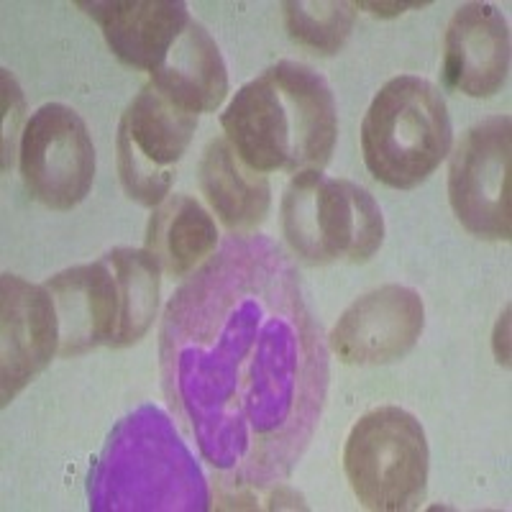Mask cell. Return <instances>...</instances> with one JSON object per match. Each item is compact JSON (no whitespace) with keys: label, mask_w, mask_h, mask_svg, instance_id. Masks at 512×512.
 Segmentation results:
<instances>
[{"label":"cell","mask_w":512,"mask_h":512,"mask_svg":"<svg viewBox=\"0 0 512 512\" xmlns=\"http://www.w3.org/2000/svg\"><path fill=\"white\" fill-rule=\"evenodd\" d=\"M105 256L116 274L118 297H121L118 336L113 349H123L141 341L157 318L162 267L146 249H113Z\"/></svg>","instance_id":"obj_16"},{"label":"cell","mask_w":512,"mask_h":512,"mask_svg":"<svg viewBox=\"0 0 512 512\" xmlns=\"http://www.w3.org/2000/svg\"><path fill=\"white\" fill-rule=\"evenodd\" d=\"M59 354V318L44 285L0 277V402H8Z\"/></svg>","instance_id":"obj_9"},{"label":"cell","mask_w":512,"mask_h":512,"mask_svg":"<svg viewBox=\"0 0 512 512\" xmlns=\"http://www.w3.org/2000/svg\"><path fill=\"white\" fill-rule=\"evenodd\" d=\"M18 167L36 203L59 213L77 208L95 180V144L80 113L62 103L31 113L18 144Z\"/></svg>","instance_id":"obj_7"},{"label":"cell","mask_w":512,"mask_h":512,"mask_svg":"<svg viewBox=\"0 0 512 512\" xmlns=\"http://www.w3.org/2000/svg\"><path fill=\"white\" fill-rule=\"evenodd\" d=\"M75 6L100 26L118 62L149 75L190 24L182 0H77Z\"/></svg>","instance_id":"obj_12"},{"label":"cell","mask_w":512,"mask_h":512,"mask_svg":"<svg viewBox=\"0 0 512 512\" xmlns=\"http://www.w3.org/2000/svg\"><path fill=\"white\" fill-rule=\"evenodd\" d=\"M443 85L469 98H492L510 75V29L492 3H464L443 36Z\"/></svg>","instance_id":"obj_10"},{"label":"cell","mask_w":512,"mask_h":512,"mask_svg":"<svg viewBox=\"0 0 512 512\" xmlns=\"http://www.w3.org/2000/svg\"><path fill=\"white\" fill-rule=\"evenodd\" d=\"M282 11L295 44L331 57L349 41L359 8L349 0H287Z\"/></svg>","instance_id":"obj_17"},{"label":"cell","mask_w":512,"mask_h":512,"mask_svg":"<svg viewBox=\"0 0 512 512\" xmlns=\"http://www.w3.org/2000/svg\"><path fill=\"white\" fill-rule=\"evenodd\" d=\"M431 6V0H413V3H356V8H361V11H369L372 16H379V18H392L397 16V13H405V11H413V8H425Z\"/></svg>","instance_id":"obj_19"},{"label":"cell","mask_w":512,"mask_h":512,"mask_svg":"<svg viewBox=\"0 0 512 512\" xmlns=\"http://www.w3.org/2000/svg\"><path fill=\"white\" fill-rule=\"evenodd\" d=\"M423 326V297L413 287L382 285L341 313L331 331V349L351 367L392 364L413 351Z\"/></svg>","instance_id":"obj_8"},{"label":"cell","mask_w":512,"mask_h":512,"mask_svg":"<svg viewBox=\"0 0 512 512\" xmlns=\"http://www.w3.org/2000/svg\"><path fill=\"white\" fill-rule=\"evenodd\" d=\"M198 182L210 210L231 231H251L269 216V177L251 169L226 139H213L205 146Z\"/></svg>","instance_id":"obj_14"},{"label":"cell","mask_w":512,"mask_h":512,"mask_svg":"<svg viewBox=\"0 0 512 512\" xmlns=\"http://www.w3.org/2000/svg\"><path fill=\"white\" fill-rule=\"evenodd\" d=\"M512 121L495 116L461 136L448 164V203L466 231L487 241L512 236Z\"/></svg>","instance_id":"obj_6"},{"label":"cell","mask_w":512,"mask_h":512,"mask_svg":"<svg viewBox=\"0 0 512 512\" xmlns=\"http://www.w3.org/2000/svg\"><path fill=\"white\" fill-rule=\"evenodd\" d=\"M198 116L146 82L118 123V177L131 200L157 208L175 185V169L190 149Z\"/></svg>","instance_id":"obj_5"},{"label":"cell","mask_w":512,"mask_h":512,"mask_svg":"<svg viewBox=\"0 0 512 512\" xmlns=\"http://www.w3.org/2000/svg\"><path fill=\"white\" fill-rule=\"evenodd\" d=\"M280 216L285 241L308 264H364L384 241L377 200L356 182L323 172L292 175Z\"/></svg>","instance_id":"obj_3"},{"label":"cell","mask_w":512,"mask_h":512,"mask_svg":"<svg viewBox=\"0 0 512 512\" xmlns=\"http://www.w3.org/2000/svg\"><path fill=\"white\" fill-rule=\"evenodd\" d=\"M344 472L361 507L418 510L428 489V438L420 420L395 405L361 415L346 438Z\"/></svg>","instance_id":"obj_4"},{"label":"cell","mask_w":512,"mask_h":512,"mask_svg":"<svg viewBox=\"0 0 512 512\" xmlns=\"http://www.w3.org/2000/svg\"><path fill=\"white\" fill-rule=\"evenodd\" d=\"M454 128L446 98L415 75L387 80L361 121V154L374 180L392 190H413L451 152Z\"/></svg>","instance_id":"obj_2"},{"label":"cell","mask_w":512,"mask_h":512,"mask_svg":"<svg viewBox=\"0 0 512 512\" xmlns=\"http://www.w3.org/2000/svg\"><path fill=\"white\" fill-rule=\"evenodd\" d=\"M149 82L195 116L218 111L228 95V70L221 49L205 26L192 18Z\"/></svg>","instance_id":"obj_13"},{"label":"cell","mask_w":512,"mask_h":512,"mask_svg":"<svg viewBox=\"0 0 512 512\" xmlns=\"http://www.w3.org/2000/svg\"><path fill=\"white\" fill-rule=\"evenodd\" d=\"M218 246V226L208 210L190 195H169L157 205L146 226L144 249L162 272L185 277Z\"/></svg>","instance_id":"obj_15"},{"label":"cell","mask_w":512,"mask_h":512,"mask_svg":"<svg viewBox=\"0 0 512 512\" xmlns=\"http://www.w3.org/2000/svg\"><path fill=\"white\" fill-rule=\"evenodd\" d=\"M59 318V356H82L98 346H113L118 336L121 297L108 256L77 264L44 282Z\"/></svg>","instance_id":"obj_11"},{"label":"cell","mask_w":512,"mask_h":512,"mask_svg":"<svg viewBox=\"0 0 512 512\" xmlns=\"http://www.w3.org/2000/svg\"><path fill=\"white\" fill-rule=\"evenodd\" d=\"M221 126L262 175L323 172L338 136L336 98L313 67L282 59L236 90Z\"/></svg>","instance_id":"obj_1"},{"label":"cell","mask_w":512,"mask_h":512,"mask_svg":"<svg viewBox=\"0 0 512 512\" xmlns=\"http://www.w3.org/2000/svg\"><path fill=\"white\" fill-rule=\"evenodd\" d=\"M3 72V136H0V154H3V172L13 167V157L18 154V144H21V134H24L26 121V100L21 88H18L16 77L8 70Z\"/></svg>","instance_id":"obj_18"}]
</instances>
